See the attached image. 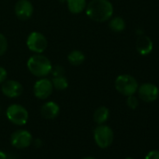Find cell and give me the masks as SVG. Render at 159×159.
I'll list each match as a JSON object with an SVG mask.
<instances>
[{
  "instance_id": "obj_1",
  "label": "cell",
  "mask_w": 159,
  "mask_h": 159,
  "mask_svg": "<svg viewBox=\"0 0 159 159\" xmlns=\"http://www.w3.org/2000/svg\"><path fill=\"white\" fill-rule=\"evenodd\" d=\"M85 12L92 21L104 23L112 17L113 6L109 0H91L86 5Z\"/></svg>"
},
{
  "instance_id": "obj_2",
  "label": "cell",
  "mask_w": 159,
  "mask_h": 159,
  "mask_svg": "<svg viewBox=\"0 0 159 159\" xmlns=\"http://www.w3.org/2000/svg\"><path fill=\"white\" fill-rule=\"evenodd\" d=\"M27 68L34 76L38 78H45L51 74L52 65L48 57L41 53H36L28 59Z\"/></svg>"
},
{
  "instance_id": "obj_3",
  "label": "cell",
  "mask_w": 159,
  "mask_h": 159,
  "mask_svg": "<svg viewBox=\"0 0 159 159\" xmlns=\"http://www.w3.org/2000/svg\"><path fill=\"white\" fill-rule=\"evenodd\" d=\"M115 89L123 96L129 97L134 95L139 88L136 79L128 74H123L116 78L114 83Z\"/></svg>"
},
{
  "instance_id": "obj_4",
  "label": "cell",
  "mask_w": 159,
  "mask_h": 159,
  "mask_svg": "<svg viewBox=\"0 0 159 159\" xmlns=\"http://www.w3.org/2000/svg\"><path fill=\"white\" fill-rule=\"evenodd\" d=\"M114 135L112 129L106 125H98L94 130V139L101 149H106L113 142Z\"/></svg>"
},
{
  "instance_id": "obj_5",
  "label": "cell",
  "mask_w": 159,
  "mask_h": 159,
  "mask_svg": "<svg viewBox=\"0 0 159 159\" xmlns=\"http://www.w3.org/2000/svg\"><path fill=\"white\" fill-rule=\"evenodd\" d=\"M8 120L16 125H25L28 121L27 110L19 104H12L9 106L6 111Z\"/></svg>"
},
{
  "instance_id": "obj_6",
  "label": "cell",
  "mask_w": 159,
  "mask_h": 159,
  "mask_svg": "<svg viewBox=\"0 0 159 159\" xmlns=\"http://www.w3.org/2000/svg\"><path fill=\"white\" fill-rule=\"evenodd\" d=\"M47 39L39 32H32L26 39L27 48L35 53H42L47 49Z\"/></svg>"
},
{
  "instance_id": "obj_7",
  "label": "cell",
  "mask_w": 159,
  "mask_h": 159,
  "mask_svg": "<svg viewBox=\"0 0 159 159\" xmlns=\"http://www.w3.org/2000/svg\"><path fill=\"white\" fill-rule=\"evenodd\" d=\"M33 142L32 135L29 131L20 129L14 131L11 136V143L17 149H25Z\"/></svg>"
},
{
  "instance_id": "obj_8",
  "label": "cell",
  "mask_w": 159,
  "mask_h": 159,
  "mask_svg": "<svg viewBox=\"0 0 159 159\" xmlns=\"http://www.w3.org/2000/svg\"><path fill=\"white\" fill-rule=\"evenodd\" d=\"M53 90V86L52 84V81L46 79V78H39V81L36 82L33 92L37 98L39 99H46L48 98Z\"/></svg>"
},
{
  "instance_id": "obj_9",
  "label": "cell",
  "mask_w": 159,
  "mask_h": 159,
  "mask_svg": "<svg viewBox=\"0 0 159 159\" xmlns=\"http://www.w3.org/2000/svg\"><path fill=\"white\" fill-rule=\"evenodd\" d=\"M1 91L4 96L10 98H15L20 97L24 92V86L22 84L15 80H6L2 84Z\"/></svg>"
},
{
  "instance_id": "obj_10",
  "label": "cell",
  "mask_w": 159,
  "mask_h": 159,
  "mask_svg": "<svg viewBox=\"0 0 159 159\" xmlns=\"http://www.w3.org/2000/svg\"><path fill=\"white\" fill-rule=\"evenodd\" d=\"M138 94L139 98L144 102H152L157 99L159 96L158 88L152 84H142L138 88Z\"/></svg>"
},
{
  "instance_id": "obj_11",
  "label": "cell",
  "mask_w": 159,
  "mask_h": 159,
  "mask_svg": "<svg viewBox=\"0 0 159 159\" xmlns=\"http://www.w3.org/2000/svg\"><path fill=\"white\" fill-rule=\"evenodd\" d=\"M14 11L18 19L22 21H26L32 17L34 7L29 0H19L15 5Z\"/></svg>"
},
{
  "instance_id": "obj_12",
  "label": "cell",
  "mask_w": 159,
  "mask_h": 159,
  "mask_svg": "<svg viewBox=\"0 0 159 159\" xmlns=\"http://www.w3.org/2000/svg\"><path fill=\"white\" fill-rule=\"evenodd\" d=\"M60 112V107L57 103L53 101H48L44 103L40 109V113L42 117L48 120L55 119Z\"/></svg>"
},
{
  "instance_id": "obj_13",
  "label": "cell",
  "mask_w": 159,
  "mask_h": 159,
  "mask_svg": "<svg viewBox=\"0 0 159 159\" xmlns=\"http://www.w3.org/2000/svg\"><path fill=\"white\" fill-rule=\"evenodd\" d=\"M136 48L139 54L147 55L151 53V52L152 51V41L149 37L139 36L136 42Z\"/></svg>"
},
{
  "instance_id": "obj_14",
  "label": "cell",
  "mask_w": 159,
  "mask_h": 159,
  "mask_svg": "<svg viewBox=\"0 0 159 159\" xmlns=\"http://www.w3.org/2000/svg\"><path fill=\"white\" fill-rule=\"evenodd\" d=\"M68 11L73 14L83 12L86 8V0H66Z\"/></svg>"
},
{
  "instance_id": "obj_15",
  "label": "cell",
  "mask_w": 159,
  "mask_h": 159,
  "mask_svg": "<svg viewBox=\"0 0 159 159\" xmlns=\"http://www.w3.org/2000/svg\"><path fill=\"white\" fill-rule=\"evenodd\" d=\"M110 116V111L107 107L101 106L98 108L94 112V121L98 125H102L106 123V121L109 119Z\"/></svg>"
},
{
  "instance_id": "obj_16",
  "label": "cell",
  "mask_w": 159,
  "mask_h": 159,
  "mask_svg": "<svg viewBox=\"0 0 159 159\" xmlns=\"http://www.w3.org/2000/svg\"><path fill=\"white\" fill-rule=\"evenodd\" d=\"M67 60L72 66H80L85 60V55L82 51L74 50L70 52L67 55Z\"/></svg>"
},
{
  "instance_id": "obj_17",
  "label": "cell",
  "mask_w": 159,
  "mask_h": 159,
  "mask_svg": "<svg viewBox=\"0 0 159 159\" xmlns=\"http://www.w3.org/2000/svg\"><path fill=\"white\" fill-rule=\"evenodd\" d=\"M109 27L113 31V32H122L125 30V20L122 18V17H114L112 18L111 21H110V24H109Z\"/></svg>"
},
{
  "instance_id": "obj_18",
  "label": "cell",
  "mask_w": 159,
  "mask_h": 159,
  "mask_svg": "<svg viewBox=\"0 0 159 159\" xmlns=\"http://www.w3.org/2000/svg\"><path fill=\"white\" fill-rule=\"evenodd\" d=\"M52 86L54 89L63 91L66 90L68 87V82L65 76H58V77H53L52 81Z\"/></svg>"
},
{
  "instance_id": "obj_19",
  "label": "cell",
  "mask_w": 159,
  "mask_h": 159,
  "mask_svg": "<svg viewBox=\"0 0 159 159\" xmlns=\"http://www.w3.org/2000/svg\"><path fill=\"white\" fill-rule=\"evenodd\" d=\"M7 50H8V40L3 34L0 33V56L4 55Z\"/></svg>"
},
{
  "instance_id": "obj_20",
  "label": "cell",
  "mask_w": 159,
  "mask_h": 159,
  "mask_svg": "<svg viewBox=\"0 0 159 159\" xmlns=\"http://www.w3.org/2000/svg\"><path fill=\"white\" fill-rule=\"evenodd\" d=\"M126 105L128 106V108H130V109H132V110L137 109L138 106H139V99H138V98H136L134 95L127 97Z\"/></svg>"
},
{
  "instance_id": "obj_21",
  "label": "cell",
  "mask_w": 159,
  "mask_h": 159,
  "mask_svg": "<svg viewBox=\"0 0 159 159\" xmlns=\"http://www.w3.org/2000/svg\"><path fill=\"white\" fill-rule=\"evenodd\" d=\"M51 74L52 75V77H58V76H64L65 74V69L62 66L60 65H56L53 66L51 71Z\"/></svg>"
},
{
  "instance_id": "obj_22",
  "label": "cell",
  "mask_w": 159,
  "mask_h": 159,
  "mask_svg": "<svg viewBox=\"0 0 159 159\" xmlns=\"http://www.w3.org/2000/svg\"><path fill=\"white\" fill-rule=\"evenodd\" d=\"M145 159H159V151L158 150H152L147 153L145 156Z\"/></svg>"
},
{
  "instance_id": "obj_23",
  "label": "cell",
  "mask_w": 159,
  "mask_h": 159,
  "mask_svg": "<svg viewBox=\"0 0 159 159\" xmlns=\"http://www.w3.org/2000/svg\"><path fill=\"white\" fill-rule=\"evenodd\" d=\"M7 77H8V72L7 70L2 67V66H0V84H2L6 80H7Z\"/></svg>"
},
{
  "instance_id": "obj_24",
  "label": "cell",
  "mask_w": 159,
  "mask_h": 159,
  "mask_svg": "<svg viewBox=\"0 0 159 159\" xmlns=\"http://www.w3.org/2000/svg\"><path fill=\"white\" fill-rule=\"evenodd\" d=\"M34 144H35V146H36L37 148H39V147H41V145H42L41 139H35V141H34Z\"/></svg>"
},
{
  "instance_id": "obj_25",
  "label": "cell",
  "mask_w": 159,
  "mask_h": 159,
  "mask_svg": "<svg viewBox=\"0 0 159 159\" xmlns=\"http://www.w3.org/2000/svg\"><path fill=\"white\" fill-rule=\"evenodd\" d=\"M0 159H8L7 154L4 152H2V151H0Z\"/></svg>"
},
{
  "instance_id": "obj_26",
  "label": "cell",
  "mask_w": 159,
  "mask_h": 159,
  "mask_svg": "<svg viewBox=\"0 0 159 159\" xmlns=\"http://www.w3.org/2000/svg\"><path fill=\"white\" fill-rule=\"evenodd\" d=\"M83 159H97V158H95V157H90V156H88V157H84V158H83Z\"/></svg>"
},
{
  "instance_id": "obj_27",
  "label": "cell",
  "mask_w": 159,
  "mask_h": 159,
  "mask_svg": "<svg viewBox=\"0 0 159 159\" xmlns=\"http://www.w3.org/2000/svg\"><path fill=\"white\" fill-rule=\"evenodd\" d=\"M125 159H134V158H132V157H127V158H125Z\"/></svg>"
},
{
  "instance_id": "obj_28",
  "label": "cell",
  "mask_w": 159,
  "mask_h": 159,
  "mask_svg": "<svg viewBox=\"0 0 159 159\" xmlns=\"http://www.w3.org/2000/svg\"><path fill=\"white\" fill-rule=\"evenodd\" d=\"M0 114H1V107H0Z\"/></svg>"
}]
</instances>
